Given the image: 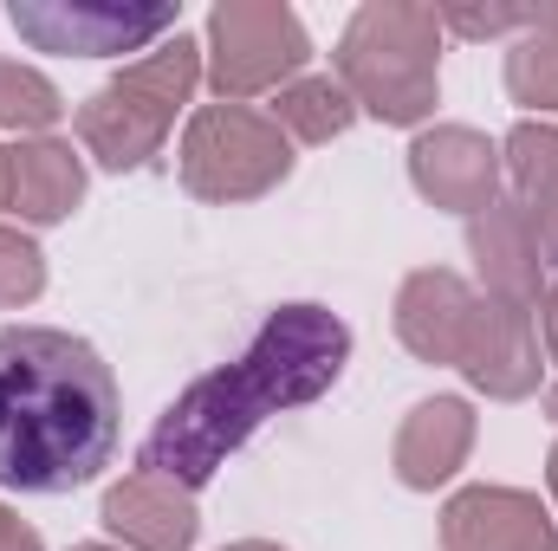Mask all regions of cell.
I'll use <instances>...</instances> for the list:
<instances>
[{"mask_svg":"<svg viewBox=\"0 0 558 551\" xmlns=\"http://www.w3.org/2000/svg\"><path fill=\"white\" fill-rule=\"evenodd\" d=\"M344 357H351V331L325 305H279L234 364L195 377L162 409V421L143 434L137 448V474L175 480V487L195 493L274 415L318 403L344 377Z\"/></svg>","mask_w":558,"mask_h":551,"instance_id":"1","label":"cell"},{"mask_svg":"<svg viewBox=\"0 0 558 551\" xmlns=\"http://www.w3.org/2000/svg\"><path fill=\"white\" fill-rule=\"evenodd\" d=\"M118 454L111 364L52 325L0 331V487L72 493Z\"/></svg>","mask_w":558,"mask_h":551,"instance_id":"2","label":"cell"},{"mask_svg":"<svg viewBox=\"0 0 558 551\" xmlns=\"http://www.w3.org/2000/svg\"><path fill=\"white\" fill-rule=\"evenodd\" d=\"M435 46L441 20L416 0H371L351 13L331 65L357 111L377 124H422L435 111Z\"/></svg>","mask_w":558,"mask_h":551,"instance_id":"3","label":"cell"},{"mask_svg":"<svg viewBox=\"0 0 558 551\" xmlns=\"http://www.w3.org/2000/svg\"><path fill=\"white\" fill-rule=\"evenodd\" d=\"M195 78H202V46L195 39H162L156 52H143L137 65H124L105 91H92V105L78 111V143L105 162V169H143L162 137H169V124H175V111L189 105V91H195Z\"/></svg>","mask_w":558,"mask_h":551,"instance_id":"4","label":"cell"},{"mask_svg":"<svg viewBox=\"0 0 558 551\" xmlns=\"http://www.w3.org/2000/svg\"><path fill=\"white\" fill-rule=\"evenodd\" d=\"M292 175V143L247 105H202L182 131V188L195 201H254Z\"/></svg>","mask_w":558,"mask_h":551,"instance_id":"5","label":"cell"},{"mask_svg":"<svg viewBox=\"0 0 558 551\" xmlns=\"http://www.w3.org/2000/svg\"><path fill=\"white\" fill-rule=\"evenodd\" d=\"M312 59V39L286 0H221L208 13V85L221 105L260 98Z\"/></svg>","mask_w":558,"mask_h":551,"instance_id":"6","label":"cell"},{"mask_svg":"<svg viewBox=\"0 0 558 551\" xmlns=\"http://www.w3.org/2000/svg\"><path fill=\"white\" fill-rule=\"evenodd\" d=\"M13 33L39 52H78V59H118L156 52L162 33H175V7H111V0H13Z\"/></svg>","mask_w":558,"mask_h":551,"instance_id":"7","label":"cell"},{"mask_svg":"<svg viewBox=\"0 0 558 551\" xmlns=\"http://www.w3.org/2000/svg\"><path fill=\"white\" fill-rule=\"evenodd\" d=\"M410 182L422 188V201L435 208H454V215H487L500 201V149L468 131V124H441V131H422L410 143Z\"/></svg>","mask_w":558,"mask_h":551,"instance_id":"8","label":"cell"},{"mask_svg":"<svg viewBox=\"0 0 558 551\" xmlns=\"http://www.w3.org/2000/svg\"><path fill=\"white\" fill-rule=\"evenodd\" d=\"M481 292L461 273H441V267H422V273L403 279L397 292V338L416 351L422 364H454L468 357L474 331H481Z\"/></svg>","mask_w":558,"mask_h":551,"instance_id":"9","label":"cell"},{"mask_svg":"<svg viewBox=\"0 0 558 551\" xmlns=\"http://www.w3.org/2000/svg\"><path fill=\"white\" fill-rule=\"evenodd\" d=\"M441 551H558V526L520 487H468L441 506Z\"/></svg>","mask_w":558,"mask_h":551,"instance_id":"10","label":"cell"},{"mask_svg":"<svg viewBox=\"0 0 558 551\" xmlns=\"http://www.w3.org/2000/svg\"><path fill=\"white\" fill-rule=\"evenodd\" d=\"M487 298V292H481ZM539 325H533V311H520V305H500V298H487L481 305V331H474V344H468V357H461V377L481 390V396H494V403H520V396H533L539 390Z\"/></svg>","mask_w":558,"mask_h":551,"instance_id":"11","label":"cell"},{"mask_svg":"<svg viewBox=\"0 0 558 551\" xmlns=\"http://www.w3.org/2000/svg\"><path fill=\"white\" fill-rule=\"evenodd\" d=\"M468 247H474L487 298L539 311V298H546V254H539V241H533V228H526V215L513 201H494L487 215H474L468 221Z\"/></svg>","mask_w":558,"mask_h":551,"instance_id":"12","label":"cell"},{"mask_svg":"<svg viewBox=\"0 0 558 551\" xmlns=\"http://www.w3.org/2000/svg\"><path fill=\"white\" fill-rule=\"evenodd\" d=\"M105 526L131 551H189L202 532V513L189 487L156 480V474H124L105 493Z\"/></svg>","mask_w":558,"mask_h":551,"instance_id":"13","label":"cell"},{"mask_svg":"<svg viewBox=\"0 0 558 551\" xmlns=\"http://www.w3.org/2000/svg\"><path fill=\"white\" fill-rule=\"evenodd\" d=\"M468 448H474V409L461 396H428L397 428V480L416 493H435L441 480L461 474Z\"/></svg>","mask_w":558,"mask_h":551,"instance_id":"14","label":"cell"},{"mask_svg":"<svg viewBox=\"0 0 558 551\" xmlns=\"http://www.w3.org/2000/svg\"><path fill=\"white\" fill-rule=\"evenodd\" d=\"M500 169L513 175V208L526 215L546 267H558V124H513Z\"/></svg>","mask_w":558,"mask_h":551,"instance_id":"15","label":"cell"},{"mask_svg":"<svg viewBox=\"0 0 558 551\" xmlns=\"http://www.w3.org/2000/svg\"><path fill=\"white\" fill-rule=\"evenodd\" d=\"M78 201H85V162L72 156V143L33 137V143L13 149V208H20L33 228L65 221Z\"/></svg>","mask_w":558,"mask_h":551,"instance_id":"16","label":"cell"},{"mask_svg":"<svg viewBox=\"0 0 558 551\" xmlns=\"http://www.w3.org/2000/svg\"><path fill=\"white\" fill-rule=\"evenodd\" d=\"M274 124L299 143H331L357 124V105L338 78H292L274 98Z\"/></svg>","mask_w":558,"mask_h":551,"instance_id":"17","label":"cell"},{"mask_svg":"<svg viewBox=\"0 0 558 551\" xmlns=\"http://www.w3.org/2000/svg\"><path fill=\"white\" fill-rule=\"evenodd\" d=\"M507 91L526 111H558V33L553 26H533V33L513 39V52H507Z\"/></svg>","mask_w":558,"mask_h":551,"instance_id":"18","label":"cell"},{"mask_svg":"<svg viewBox=\"0 0 558 551\" xmlns=\"http://www.w3.org/2000/svg\"><path fill=\"white\" fill-rule=\"evenodd\" d=\"M59 91H52V78H39L33 65H20V59H0V124L7 131H52L59 124Z\"/></svg>","mask_w":558,"mask_h":551,"instance_id":"19","label":"cell"},{"mask_svg":"<svg viewBox=\"0 0 558 551\" xmlns=\"http://www.w3.org/2000/svg\"><path fill=\"white\" fill-rule=\"evenodd\" d=\"M39 292H46V254L26 234L0 228V311L7 305H33Z\"/></svg>","mask_w":558,"mask_h":551,"instance_id":"20","label":"cell"},{"mask_svg":"<svg viewBox=\"0 0 558 551\" xmlns=\"http://www.w3.org/2000/svg\"><path fill=\"white\" fill-rule=\"evenodd\" d=\"M435 20L461 39H494V33H533L539 7H435Z\"/></svg>","mask_w":558,"mask_h":551,"instance_id":"21","label":"cell"},{"mask_svg":"<svg viewBox=\"0 0 558 551\" xmlns=\"http://www.w3.org/2000/svg\"><path fill=\"white\" fill-rule=\"evenodd\" d=\"M0 551H39V532H33V526H20L7 506H0Z\"/></svg>","mask_w":558,"mask_h":551,"instance_id":"22","label":"cell"},{"mask_svg":"<svg viewBox=\"0 0 558 551\" xmlns=\"http://www.w3.org/2000/svg\"><path fill=\"white\" fill-rule=\"evenodd\" d=\"M539 325H546V357L558 364V285H546V298H539Z\"/></svg>","mask_w":558,"mask_h":551,"instance_id":"23","label":"cell"},{"mask_svg":"<svg viewBox=\"0 0 558 551\" xmlns=\"http://www.w3.org/2000/svg\"><path fill=\"white\" fill-rule=\"evenodd\" d=\"M0 208H13V149H0Z\"/></svg>","mask_w":558,"mask_h":551,"instance_id":"24","label":"cell"},{"mask_svg":"<svg viewBox=\"0 0 558 551\" xmlns=\"http://www.w3.org/2000/svg\"><path fill=\"white\" fill-rule=\"evenodd\" d=\"M228 551H279V546H267V539H241V546H228Z\"/></svg>","mask_w":558,"mask_h":551,"instance_id":"25","label":"cell"},{"mask_svg":"<svg viewBox=\"0 0 558 551\" xmlns=\"http://www.w3.org/2000/svg\"><path fill=\"white\" fill-rule=\"evenodd\" d=\"M546 480H553V500H558V448H553V461H546Z\"/></svg>","mask_w":558,"mask_h":551,"instance_id":"26","label":"cell"},{"mask_svg":"<svg viewBox=\"0 0 558 551\" xmlns=\"http://www.w3.org/2000/svg\"><path fill=\"white\" fill-rule=\"evenodd\" d=\"M539 26H553L558 33V7H539Z\"/></svg>","mask_w":558,"mask_h":551,"instance_id":"27","label":"cell"},{"mask_svg":"<svg viewBox=\"0 0 558 551\" xmlns=\"http://www.w3.org/2000/svg\"><path fill=\"white\" fill-rule=\"evenodd\" d=\"M546 415H553V421H558V383H553V390H546Z\"/></svg>","mask_w":558,"mask_h":551,"instance_id":"28","label":"cell"},{"mask_svg":"<svg viewBox=\"0 0 558 551\" xmlns=\"http://www.w3.org/2000/svg\"><path fill=\"white\" fill-rule=\"evenodd\" d=\"M78 551H111V546H78Z\"/></svg>","mask_w":558,"mask_h":551,"instance_id":"29","label":"cell"}]
</instances>
